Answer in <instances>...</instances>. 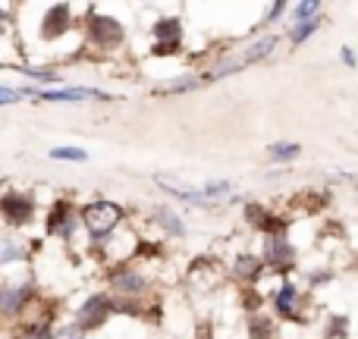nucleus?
Wrapping results in <instances>:
<instances>
[{
    "label": "nucleus",
    "mask_w": 358,
    "mask_h": 339,
    "mask_svg": "<svg viewBox=\"0 0 358 339\" xmlns=\"http://www.w3.org/2000/svg\"><path fill=\"white\" fill-rule=\"evenodd\" d=\"M277 44H280V35L255 38L252 44H245V48H239V50H233V54L220 57V60H217L214 66H210L208 73L201 75V79H204V82H220V79H227V75L242 73L245 66H255V63L267 60V57L277 50Z\"/></svg>",
    "instance_id": "obj_1"
},
{
    "label": "nucleus",
    "mask_w": 358,
    "mask_h": 339,
    "mask_svg": "<svg viewBox=\"0 0 358 339\" xmlns=\"http://www.w3.org/2000/svg\"><path fill=\"white\" fill-rule=\"evenodd\" d=\"M79 217H82V229L92 236V242H107L123 226L126 208L120 201H110V198H94V201L82 204Z\"/></svg>",
    "instance_id": "obj_2"
},
{
    "label": "nucleus",
    "mask_w": 358,
    "mask_h": 339,
    "mask_svg": "<svg viewBox=\"0 0 358 339\" xmlns=\"http://www.w3.org/2000/svg\"><path fill=\"white\" fill-rule=\"evenodd\" d=\"M79 229H82L79 208H76L69 198H57V201L48 208V214H44V236L73 245V239H76Z\"/></svg>",
    "instance_id": "obj_3"
},
{
    "label": "nucleus",
    "mask_w": 358,
    "mask_h": 339,
    "mask_svg": "<svg viewBox=\"0 0 358 339\" xmlns=\"http://www.w3.org/2000/svg\"><path fill=\"white\" fill-rule=\"evenodd\" d=\"M110 317H113V296L110 292H92L79 305L73 324L79 330H85V333H98V330H104L110 324Z\"/></svg>",
    "instance_id": "obj_4"
},
{
    "label": "nucleus",
    "mask_w": 358,
    "mask_h": 339,
    "mask_svg": "<svg viewBox=\"0 0 358 339\" xmlns=\"http://www.w3.org/2000/svg\"><path fill=\"white\" fill-rule=\"evenodd\" d=\"M38 214V201L31 192H3L0 195V220L6 223L10 229H25Z\"/></svg>",
    "instance_id": "obj_5"
},
{
    "label": "nucleus",
    "mask_w": 358,
    "mask_h": 339,
    "mask_svg": "<svg viewBox=\"0 0 358 339\" xmlns=\"http://www.w3.org/2000/svg\"><path fill=\"white\" fill-rule=\"evenodd\" d=\"M85 29H88V41L101 50H117L120 44L126 41V25L113 16H104L92 6L88 10V19H85Z\"/></svg>",
    "instance_id": "obj_6"
},
{
    "label": "nucleus",
    "mask_w": 358,
    "mask_h": 339,
    "mask_svg": "<svg viewBox=\"0 0 358 339\" xmlns=\"http://www.w3.org/2000/svg\"><path fill=\"white\" fill-rule=\"evenodd\" d=\"M261 261H264L267 271H273L277 277L286 280V273L296 267L299 261V248L289 242V236H264V245H261Z\"/></svg>",
    "instance_id": "obj_7"
},
{
    "label": "nucleus",
    "mask_w": 358,
    "mask_h": 339,
    "mask_svg": "<svg viewBox=\"0 0 358 339\" xmlns=\"http://www.w3.org/2000/svg\"><path fill=\"white\" fill-rule=\"evenodd\" d=\"M76 29V13L69 3H50L44 6L41 13V22H38V38L41 41H60V38H66L69 31Z\"/></svg>",
    "instance_id": "obj_8"
},
{
    "label": "nucleus",
    "mask_w": 358,
    "mask_h": 339,
    "mask_svg": "<svg viewBox=\"0 0 358 339\" xmlns=\"http://www.w3.org/2000/svg\"><path fill=\"white\" fill-rule=\"evenodd\" d=\"M107 283H110V296H120V298H138V302H145V292H148V277H145L142 271H136V267H113L110 277H107Z\"/></svg>",
    "instance_id": "obj_9"
},
{
    "label": "nucleus",
    "mask_w": 358,
    "mask_h": 339,
    "mask_svg": "<svg viewBox=\"0 0 358 339\" xmlns=\"http://www.w3.org/2000/svg\"><path fill=\"white\" fill-rule=\"evenodd\" d=\"M273 302V311H277L280 321H289V324H305V315H302V305L308 302V298L299 292V286L292 283V280H283V283L277 286V292L271 296Z\"/></svg>",
    "instance_id": "obj_10"
},
{
    "label": "nucleus",
    "mask_w": 358,
    "mask_h": 339,
    "mask_svg": "<svg viewBox=\"0 0 358 339\" xmlns=\"http://www.w3.org/2000/svg\"><path fill=\"white\" fill-rule=\"evenodd\" d=\"M242 214H245V223H248V226L258 229L261 236H283L286 229H289V223H286L283 217L271 214V210H267L264 204H258V201H248Z\"/></svg>",
    "instance_id": "obj_11"
},
{
    "label": "nucleus",
    "mask_w": 358,
    "mask_h": 339,
    "mask_svg": "<svg viewBox=\"0 0 358 339\" xmlns=\"http://www.w3.org/2000/svg\"><path fill=\"white\" fill-rule=\"evenodd\" d=\"M31 286L29 283H16V286H0V315L3 317H19L25 308L31 305Z\"/></svg>",
    "instance_id": "obj_12"
},
{
    "label": "nucleus",
    "mask_w": 358,
    "mask_h": 339,
    "mask_svg": "<svg viewBox=\"0 0 358 339\" xmlns=\"http://www.w3.org/2000/svg\"><path fill=\"white\" fill-rule=\"evenodd\" d=\"M41 101L48 104H76V101H110V94L101 92V88H85V85H69V88H44L41 92Z\"/></svg>",
    "instance_id": "obj_13"
},
{
    "label": "nucleus",
    "mask_w": 358,
    "mask_h": 339,
    "mask_svg": "<svg viewBox=\"0 0 358 339\" xmlns=\"http://www.w3.org/2000/svg\"><path fill=\"white\" fill-rule=\"evenodd\" d=\"M155 182L161 185L167 195H173L179 198V201H185V204H195V208H210V198L204 195V189H195V185H185V182H179V179H170V176H155Z\"/></svg>",
    "instance_id": "obj_14"
},
{
    "label": "nucleus",
    "mask_w": 358,
    "mask_h": 339,
    "mask_svg": "<svg viewBox=\"0 0 358 339\" xmlns=\"http://www.w3.org/2000/svg\"><path fill=\"white\" fill-rule=\"evenodd\" d=\"M264 273H267V267H264V261H261V254H252V252L236 254V261H233V277L239 280V283L255 286V283H261V277H264Z\"/></svg>",
    "instance_id": "obj_15"
},
{
    "label": "nucleus",
    "mask_w": 358,
    "mask_h": 339,
    "mask_svg": "<svg viewBox=\"0 0 358 339\" xmlns=\"http://www.w3.org/2000/svg\"><path fill=\"white\" fill-rule=\"evenodd\" d=\"M151 38L155 44H182V19L164 16L151 25Z\"/></svg>",
    "instance_id": "obj_16"
},
{
    "label": "nucleus",
    "mask_w": 358,
    "mask_h": 339,
    "mask_svg": "<svg viewBox=\"0 0 358 339\" xmlns=\"http://www.w3.org/2000/svg\"><path fill=\"white\" fill-rule=\"evenodd\" d=\"M16 339H57L50 317H29L16 327Z\"/></svg>",
    "instance_id": "obj_17"
},
{
    "label": "nucleus",
    "mask_w": 358,
    "mask_h": 339,
    "mask_svg": "<svg viewBox=\"0 0 358 339\" xmlns=\"http://www.w3.org/2000/svg\"><path fill=\"white\" fill-rule=\"evenodd\" d=\"M201 85H204L201 75H179V79L157 85V94H189V92H198Z\"/></svg>",
    "instance_id": "obj_18"
},
{
    "label": "nucleus",
    "mask_w": 358,
    "mask_h": 339,
    "mask_svg": "<svg viewBox=\"0 0 358 339\" xmlns=\"http://www.w3.org/2000/svg\"><path fill=\"white\" fill-rule=\"evenodd\" d=\"M248 339H273L277 336V324H273V317L267 315H248Z\"/></svg>",
    "instance_id": "obj_19"
},
{
    "label": "nucleus",
    "mask_w": 358,
    "mask_h": 339,
    "mask_svg": "<svg viewBox=\"0 0 358 339\" xmlns=\"http://www.w3.org/2000/svg\"><path fill=\"white\" fill-rule=\"evenodd\" d=\"M155 220H157V226H164V233L176 236V239H182V236H185V223H182V217L173 214L170 208H157V210H155Z\"/></svg>",
    "instance_id": "obj_20"
},
{
    "label": "nucleus",
    "mask_w": 358,
    "mask_h": 339,
    "mask_svg": "<svg viewBox=\"0 0 358 339\" xmlns=\"http://www.w3.org/2000/svg\"><path fill=\"white\" fill-rule=\"evenodd\" d=\"M299 154H302V145L299 142H273V145H267V157L277 161V164H289V161H296Z\"/></svg>",
    "instance_id": "obj_21"
},
{
    "label": "nucleus",
    "mask_w": 358,
    "mask_h": 339,
    "mask_svg": "<svg viewBox=\"0 0 358 339\" xmlns=\"http://www.w3.org/2000/svg\"><path fill=\"white\" fill-rule=\"evenodd\" d=\"M317 29H321V22H317V19H311V22H292V25H289V31H286V38H289L292 48H299V44L308 41V38L315 35Z\"/></svg>",
    "instance_id": "obj_22"
},
{
    "label": "nucleus",
    "mask_w": 358,
    "mask_h": 339,
    "mask_svg": "<svg viewBox=\"0 0 358 339\" xmlns=\"http://www.w3.org/2000/svg\"><path fill=\"white\" fill-rule=\"evenodd\" d=\"M321 339H349V317L346 315H330L324 324Z\"/></svg>",
    "instance_id": "obj_23"
},
{
    "label": "nucleus",
    "mask_w": 358,
    "mask_h": 339,
    "mask_svg": "<svg viewBox=\"0 0 358 339\" xmlns=\"http://www.w3.org/2000/svg\"><path fill=\"white\" fill-rule=\"evenodd\" d=\"M321 10V0H299V3H292V22H311V19H317Z\"/></svg>",
    "instance_id": "obj_24"
},
{
    "label": "nucleus",
    "mask_w": 358,
    "mask_h": 339,
    "mask_svg": "<svg viewBox=\"0 0 358 339\" xmlns=\"http://www.w3.org/2000/svg\"><path fill=\"white\" fill-rule=\"evenodd\" d=\"M48 154H50V161H66V164H85V161H88V151H85V148H73V145H60V148H50Z\"/></svg>",
    "instance_id": "obj_25"
},
{
    "label": "nucleus",
    "mask_w": 358,
    "mask_h": 339,
    "mask_svg": "<svg viewBox=\"0 0 358 339\" xmlns=\"http://www.w3.org/2000/svg\"><path fill=\"white\" fill-rule=\"evenodd\" d=\"M25 258V242L22 239H0V264H13V261Z\"/></svg>",
    "instance_id": "obj_26"
},
{
    "label": "nucleus",
    "mask_w": 358,
    "mask_h": 339,
    "mask_svg": "<svg viewBox=\"0 0 358 339\" xmlns=\"http://www.w3.org/2000/svg\"><path fill=\"white\" fill-rule=\"evenodd\" d=\"M201 189H204V195H208L210 201H217V198H223V195L233 192V182H229V179H210V182H204Z\"/></svg>",
    "instance_id": "obj_27"
},
{
    "label": "nucleus",
    "mask_w": 358,
    "mask_h": 339,
    "mask_svg": "<svg viewBox=\"0 0 358 339\" xmlns=\"http://www.w3.org/2000/svg\"><path fill=\"white\" fill-rule=\"evenodd\" d=\"M22 75H29V79H35V82H48V85L60 82V73H54V69H48V66H25Z\"/></svg>",
    "instance_id": "obj_28"
},
{
    "label": "nucleus",
    "mask_w": 358,
    "mask_h": 339,
    "mask_svg": "<svg viewBox=\"0 0 358 339\" xmlns=\"http://www.w3.org/2000/svg\"><path fill=\"white\" fill-rule=\"evenodd\" d=\"M334 280H336L334 271H308V286L311 289H321V286L334 283Z\"/></svg>",
    "instance_id": "obj_29"
},
{
    "label": "nucleus",
    "mask_w": 358,
    "mask_h": 339,
    "mask_svg": "<svg viewBox=\"0 0 358 339\" xmlns=\"http://www.w3.org/2000/svg\"><path fill=\"white\" fill-rule=\"evenodd\" d=\"M22 88H10V85H0V107L6 104H16V101H22Z\"/></svg>",
    "instance_id": "obj_30"
},
{
    "label": "nucleus",
    "mask_w": 358,
    "mask_h": 339,
    "mask_svg": "<svg viewBox=\"0 0 358 339\" xmlns=\"http://www.w3.org/2000/svg\"><path fill=\"white\" fill-rule=\"evenodd\" d=\"M182 50V44H151V57H176Z\"/></svg>",
    "instance_id": "obj_31"
},
{
    "label": "nucleus",
    "mask_w": 358,
    "mask_h": 339,
    "mask_svg": "<svg viewBox=\"0 0 358 339\" xmlns=\"http://www.w3.org/2000/svg\"><path fill=\"white\" fill-rule=\"evenodd\" d=\"M289 10V3H286V0H277V3L271 6V10H267V19H264V25H271V22H277L280 16H283V13Z\"/></svg>",
    "instance_id": "obj_32"
},
{
    "label": "nucleus",
    "mask_w": 358,
    "mask_h": 339,
    "mask_svg": "<svg viewBox=\"0 0 358 339\" xmlns=\"http://www.w3.org/2000/svg\"><path fill=\"white\" fill-rule=\"evenodd\" d=\"M57 339H88V333H85V330H79L76 324H66V327L57 333Z\"/></svg>",
    "instance_id": "obj_33"
},
{
    "label": "nucleus",
    "mask_w": 358,
    "mask_h": 339,
    "mask_svg": "<svg viewBox=\"0 0 358 339\" xmlns=\"http://www.w3.org/2000/svg\"><path fill=\"white\" fill-rule=\"evenodd\" d=\"M340 57H343V63H346V66H349V69H355V63H358V60H355L352 48H343V50H340Z\"/></svg>",
    "instance_id": "obj_34"
},
{
    "label": "nucleus",
    "mask_w": 358,
    "mask_h": 339,
    "mask_svg": "<svg viewBox=\"0 0 358 339\" xmlns=\"http://www.w3.org/2000/svg\"><path fill=\"white\" fill-rule=\"evenodd\" d=\"M10 31V16H6V6H0V38Z\"/></svg>",
    "instance_id": "obj_35"
}]
</instances>
